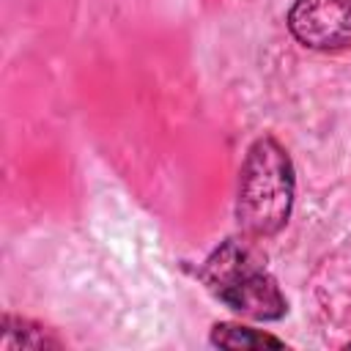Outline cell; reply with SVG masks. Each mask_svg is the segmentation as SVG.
<instances>
[{
    "label": "cell",
    "mask_w": 351,
    "mask_h": 351,
    "mask_svg": "<svg viewBox=\"0 0 351 351\" xmlns=\"http://www.w3.org/2000/svg\"><path fill=\"white\" fill-rule=\"evenodd\" d=\"M0 343H3V348H49V346H60L41 326H36L30 321H19L14 315H5L3 340Z\"/></svg>",
    "instance_id": "4"
},
{
    "label": "cell",
    "mask_w": 351,
    "mask_h": 351,
    "mask_svg": "<svg viewBox=\"0 0 351 351\" xmlns=\"http://www.w3.org/2000/svg\"><path fill=\"white\" fill-rule=\"evenodd\" d=\"M293 203V167L274 137H261L247 151L239 184L236 217L252 236L277 233Z\"/></svg>",
    "instance_id": "1"
},
{
    "label": "cell",
    "mask_w": 351,
    "mask_h": 351,
    "mask_svg": "<svg viewBox=\"0 0 351 351\" xmlns=\"http://www.w3.org/2000/svg\"><path fill=\"white\" fill-rule=\"evenodd\" d=\"M293 38L310 49L351 44V0H296L288 11Z\"/></svg>",
    "instance_id": "3"
},
{
    "label": "cell",
    "mask_w": 351,
    "mask_h": 351,
    "mask_svg": "<svg viewBox=\"0 0 351 351\" xmlns=\"http://www.w3.org/2000/svg\"><path fill=\"white\" fill-rule=\"evenodd\" d=\"M203 280L228 307L241 315L274 321L285 313V296L280 293L274 277L263 269L255 250L239 239L225 241L206 261Z\"/></svg>",
    "instance_id": "2"
},
{
    "label": "cell",
    "mask_w": 351,
    "mask_h": 351,
    "mask_svg": "<svg viewBox=\"0 0 351 351\" xmlns=\"http://www.w3.org/2000/svg\"><path fill=\"white\" fill-rule=\"evenodd\" d=\"M211 340H214V346H222V348H263V346L280 348L282 346V340H277L271 335H263V332H255L247 326H236V324L214 326Z\"/></svg>",
    "instance_id": "5"
}]
</instances>
